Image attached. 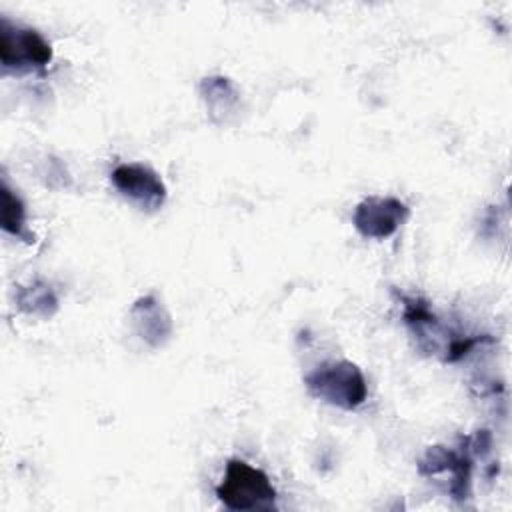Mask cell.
Listing matches in <instances>:
<instances>
[{"mask_svg":"<svg viewBox=\"0 0 512 512\" xmlns=\"http://www.w3.org/2000/svg\"><path fill=\"white\" fill-rule=\"evenodd\" d=\"M392 296L402 306V320L416 338V346L430 356H438L442 362H458L476 346L494 342L488 334H462L448 328L434 314L430 302L420 296H410L398 290H392Z\"/></svg>","mask_w":512,"mask_h":512,"instance_id":"1","label":"cell"},{"mask_svg":"<svg viewBox=\"0 0 512 512\" xmlns=\"http://www.w3.org/2000/svg\"><path fill=\"white\" fill-rule=\"evenodd\" d=\"M492 450V436L488 430H478L470 436H462L456 448L430 446L418 462V472L426 478L448 474V494L456 502H464L470 496L472 468L476 458H484Z\"/></svg>","mask_w":512,"mask_h":512,"instance_id":"2","label":"cell"},{"mask_svg":"<svg viewBox=\"0 0 512 512\" xmlns=\"http://www.w3.org/2000/svg\"><path fill=\"white\" fill-rule=\"evenodd\" d=\"M216 496L228 510L256 512L276 508V488L268 474L240 458L228 460L224 478L216 486Z\"/></svg>","mask_w":512,"mask_h":512,"instance_id":"3","label":"cell"},{"mask_svg":"<svg viewBox=\"0 0 512 512\" xmlns=\"http://www.w3.org/2000/svg\"><path fill=\"white\" fill-rule=\"evenodd\" d=\"M306 390L340 410H356L366 402L368 384L362 370L350 360H330L304 376Z\"/></svg>","mask_w":512,"mask_h":512,"instance_id":"4","label":"cell"},{"mask_svg":"<svg viewBox=\"0 0 512 512\" xmlns=\"http://www.w3.org/2000/svg\"><path fill=\"white\" fill-rule=\"evenodd\" d=\"M52 56L50 42L38 30L0 16V64L4 72H42Z\"/></svg>","mask_w":512,"mask_h":512,"instance_id":"5","label":"cell"},{"mask_svg":"<svg viewBox=\"0 0 512 512\" xmlns=\"http://www.w3.org/2000/svg\"><path fill=\"white\" fill-rule=\"evenodd\" d=\"M410 218L406 202L394 196H368L356 208L352 224L360 236L384 240L392 236Z\"/></svg>","mask_w":512,"mask_h":512,"instance_id":"6","label":"cell"},{"mask_svg":"<svg viewBox=\"0 0 512 512\" xmlns=\"http://www.w3.org/2000/svg\"><path fill=\"white\" fill-rule=\"evenodd\" d=\"M110 182L124 198H128L146 212L162 208L168 196L166 184L162 182L158 172L138 162L116 166L110 174Z\"/></svg>","mask_w":512,"mask_h":512,"instance_id":"7","label":"cell"},{"mask_svg":"<svg viewBox=\"0 0 512 512\" xmlns=\"http://www.w3.org/2000/svg\"><path fill=\"white\" fill-rule=\"evenodd\" d=\"M134 332L152 348L164 346L172 336V318L160 300L152 294L140 296L130 308Z\"/></svg>","mask_w":512,"mask_h":512,"instance_id":"8","label":"cell"},{"mask_svg":"<svg viewBox=\"0 0 512 512\" xmlns=\"http://www.w3.org/2000/svg\"><path fill=\"white\" fill-rule=\"evenodd\" d=\"M14 304L20 312L38 318H50L58 312V296L44 280H32L30 284L18 286L14 292Z\"/></svg>","mask_w":512,"mask_h":512,"instance_id":"9","label":"cell"},{"mask_svg":"<svg viewBox=\"0 0 512 512\" xmlns=\"http://www.w3.org/2000/svg\"><path fill=\"white\" fill-rule=\"evenodd\" d=\"M200 96L212 116V120L226 118L238 104V92L226 76H208L200 82Z\"/></svg>","mask_w":512,"mask_h":512,"instance_id":"10","label":"cell"},{"mask_svg":"<svg viewBox=\"0 0 512 512\" xmlns=\"http://www.w3.org/2000/svg\"><path fill=\"white\" fill-rule=\"evenodd\" d=\"M2 230L14 238L30 242L32 236L26 230V208L20 196L2 180Z\"/></svg>","mask_w":512,"mask_h":512,"instance_id":"11","label":"cell"}]
</instances>
